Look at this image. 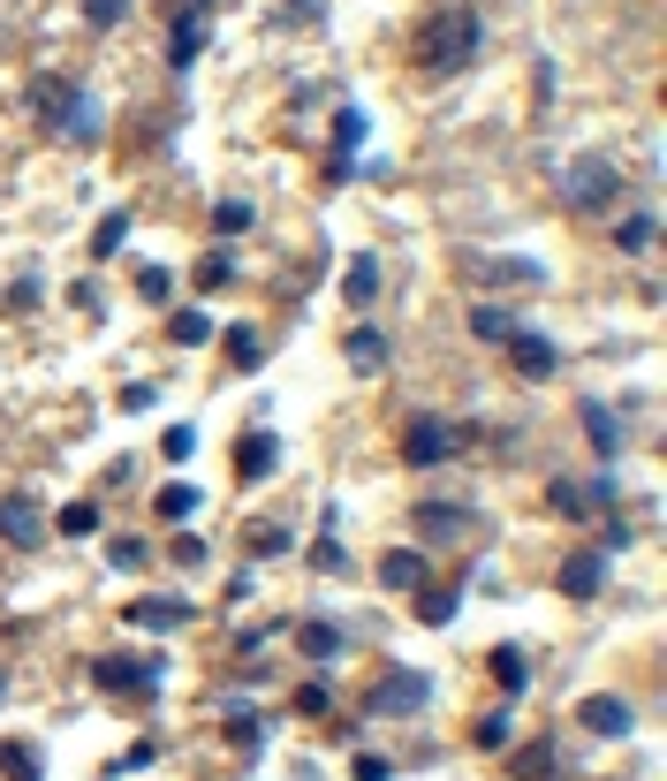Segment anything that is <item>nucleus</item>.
<instances>
[{
    "label": "nucleus",
    "mask_w": 667,
    "mask_h": 781,
    "mask_svg": "<svg viewBox=\"0 0 667 781\" xmlns=\"http://www.w3.org/2000/svg\"><path fill=\"white\" fill-rule=\"evenodd\" d=\"M478 46H486L478 8H448V15H433L425 38H417V53H425L433 69H463V61H478Z\"/></svg>",
    "instance_id": "f257e3e1"
},
{
    "label": "nucleus",
    "mask_w": 667,
    "mask_h": 781,
    "mask_svg": "<svg viewBox=\"0 0 667 781\" xmlns=\"http://www.w3.org/2000/svg\"><path fill=\"white\" fill-rule=\"evenodd\" d=\"M615 190H622V167L607 153H577L561 167V197H569V213H599V205H615Z\"/></svg>",
    "instance_id": "f03ea898"
},
{
    "label": "nucleus",
    "mask_w": 667,
    "mask_h": 781,
    "mask_svg": "<svg viewBox=\"0 0 667 781\" xmlns=\"http://www.w3.org/2000/svg\"><path fill=\"white\" fill-rule=\"evenodd\" d=\"M615 501H622L615 478H592V485H584V478H554V485H546V508L569 516V524H584V516H615Z\"/></svg>",
    "instance_id": "7ed1b4c3"
},
{
    "label": "nucleus",
    "mask_w": 667,
    "mask_h": 781,
    "mask_svg": "<svg viewBox=\"0 0 667 781\" xmlns=\"http://www.w3.org/2000/svg\"><path fill=\"white\" fill-rule=\"evenodd\" d=\"M425 698H433V675H425V668H387V675L372 683V698H364V706H372V713H395V721H410Z\"/></svg>",
    "instance_id": "20e7f679"
},
{
    "label": "nucleus",
    "mask_w": 667,
    "mask_h": 781,
    "mask_svg": "<svg viewBox=\"0 0 667 781\" xmlns=\"http://www.w3.org/2000/svg\"><path fill=\"white\" fill-rule=\"evenodd\" d=\"M456 448H463V433L440 425V418H410V425H402V464H410V470L456 464Z\"/></svg>",
    "instance_id": "39448f33"
},
{
    "label": "nucleus",
    "mask_w": 667,
    "mask_h": 781,
    "mask_svg": "<svg viewBox=\"0 0 667 781\" xmlns=\"http://www.w3.org/2000/svg\"><path fill=\"white\" fill-rule=\"evenodd\" d=\"M92 683H99V690H145V698H153V690L167 683V660H130V652H107V660L92 668Z\"/></svg>",
    "instance_id": "423d86ee"
},
{
    "label": "nucleus",
    "mask_w": 667,
    "mask_h": 781,
    "mask_svg": "<svg viewBox=\"0 0 667 781\" xmlns=\"http://www.w3.org/2000/svg\"><path fill=\"white\" fill-rule=\"evenodd\" d=\"M46 531H53V524H46V508H38L31 493H0V539H8V546L31 554V546H46Z\"/></svg>",
    "instance_id": "0eeeda50"
},
{
    "label": "nucleus",
    "mask_w": 667,
    "mask_h": 781,
    "mask_svg": "<svg viewBox=\"0 0 667 781\" xmlns=\"http://www.w3.org/2000/svg\"><path fill=\"white\" fill-rule=\"evenodd\" d=\"M500 349L516 357V372H523V380H554V364H561V349H554V334H538V326H516V334H508Z\"/></svg>",
    "instance_id": "6e6552de"
},
{
    "label": "nucleus",
    "mask_w": 667,
    "mask_h": 781,
    "mask_svg": "<svg viewBox=\"0 0 667 781\" xmlns=\"http://www.w3.org/2000/svg\"><path fill=\"white\" fill-rule=\"evenodd\" d=\"M205 23H213V0H190V8L174 15V38H167V69H190V61L205 53V38H213Z\"/></svg>",
    "instance_id": "1a4fd4ad"
},
{
    "label": "nucleus",
    "mask_w": 667,
    "mask_h": 781,
    "mask_svg": "<svg viewBox=\"0 0 667 781\" xmlns=\"http://www.w3.org/2000/svg\"><path fill=\"white\" fill-rule=\"evenodd\" d=\"M274 470H281V433H266V425H258V433H243V441H235V478H243V485H266Z\"/></svg>",
    "instance_id": "9d476101"
},
{
    "label": "nucleus",
    "mask_w": 667,
    "mask_h": 781,
    "mask_svg": "<svg viewBox=\"0 0 667 781\" xmlns=\"http://www.w3.org/2000/svg\"><path fill=\"white\" fill-rule=\"evenodd\" d=\"M130 629H153V637L190 629V600H174V592H145V600H130Z\"/></svg>",
    "instance_id": "9b49d317"
},
{
    "label": "nucleus",
    "mask_w": 667,
    "mask_h": 781,
    "mask_svg": "<svg viewBox=\"0 0 667 781\" xmlns=\"http://www.w3.org/2000/svg\"><path fill=\"white\" fill-rule=\"evenodd\" d=\"M599 585H607V546H577L561 562V592L569 600H599Z\"/></svg>",
    "instance_id": "f8f14e48"
},
{
    "label": "nucleus",
    "mask_w": 667,
    "mask_h": 781,
    "mask_svg": "<svg viewBox=\"0 0 667 781\" xmlns=\"http://www.w3.org/2000/svg\"><path fill=\"white\" fill-rule=\"evenodd\" d=\"M417 531H425L433 546H456V539H471V508H456V501H425V508H417Z\"/></svg>",
    "instance_id": "ddd939ff"
},
{
    "label": "nucleus",
    "mask_w": 667,
    "mask_h": 781,
    "mask_svg": "<svg viewBox=\"0 0 667 781\" xmlns=\"http://www.w3.org/2000/svg\"><path fill=\"white\" fill-rule=\"evenodd\" d=\"M425 577H433V562H425L417 546H387V554H379V585H387V592H417Z\"/></svg>",
    "instance_id": "4468645a"
},
{
    "label": "nucleus",
    "mask_w": 667,
    "mask_h": 781,
    "mask_svg": "<svg viewBox=\"0 0 667 781\" xmlns=\"http://www.w3.org/2000/svg\"><path fill=\"white\" fill-rule=\"evenodd\" d=\"M69 99H76V84H61V76H38V84H31V115H38L46 130L69 122Z\"/></svg>",
    "instance_id": "2eb2a0df"
},
{
    "label": "nucleus",
    "mask_w": 667,
    "mask_h": 781,
    "mask_svg": "<svg viewBox=\"0 0 667 781\" xmlns=\"http://www.w3.org/2000/svg\"><path fill=\"white\" fill-rule=\"evenodd\" d=\"M577 721H584L592 736H630V706H622V698H607V690H599V698H584V706H577Z\"/></svg>",
    "instance_id": "dca6fc26"
},
{
    "label": "nucleus",
    "mask_w": 667,
    "mask_h": 781,
    "mask_svg": "<svg viewBox=\"0 0 667 781\" xmlns=\"http://www.w3.org/2000/svg\"><path fill=\"white\" fill-rule=\"evenodd\" d=\"M341 297H349L356 312L379 297V259H372V251H356V259H349V274H341Z\"/></svg>",
    "instance_id": "f3484780"
},
{
    "label": "nucleus",
    "mask_w": 667,
    "mask_h": 781,
    "mask_svg": "<svg viewBox=\"0 0 667 781\" xmlns=\"http://www.w3.org/2000/svg\"><path fill=\"white\" fill-rule=\"evenodd\" d=\"M341 357H349L356 372H379V364H387V334H379V326H349Z\"/></svg>",
    "instance_id": "a211bd4d"
},
{
    "label": "nucleus",
    "mask_w": 667,
    "mask_h": 781,
    "mask_svg": "<svg viewBox=\"0 0 667 781\" xmlns=\"http://www.w3.org/2000/svg\"><path fill=\"white\" fill-rule=\"evenodd\" d=\"M296 645H304V660H341V645H349V637L312 615V623H296Z\"/></svg>",
    "instance_id": "6ab92c4d"
},
{
    "label": "nucleus",
    "mask_w": 667,
    "mask_h": 781,
    "mask_svg": "<svg viewBox=\"0 0 667 781\" xmlns=\"http://www.w3.org/2000/svg\"><path fill=\"white\" fill-rule=\"evenodd\" d=\"M167 341H174V349H205V341H213V319L197 312V304H182V312L167 319Z\"/></svg>",
    "instance_id": "aec40b11"
},
{
    "label": "nucleus",
    "mask_w": 667,
    "mask_h": 781,
    "mask_svg": "<svg viewBox=\"0 0 667 781\" xmlns=\"http://www.w3.org/2000/svg\"><path fill=\"white\" fill-rule=\"evenodd\" d=\"M61 130H69L76 145H99V99H92L84 84H76V99H69V122H61Z\"/></svg>",
    "instance_id": "412c9836"
},
{
    "label": "nucleus",
    "mask_w": 667,
    "mask_h": 781,
    "mask_svg": "<svg viewBox=\"0 0 667 781\" xmlns=\"http://www.w3.org/2000/svg\"><path fill=\"white\" fill-rule=\"evenodd\" d=\"M584 433H592V448H599V456H622V425H615V410H607V402H584Z\"/></svg>",
    "instance_id": "4be33fe9"
},
{
    "label": "nucleus",
    "mask_w": 667,
    "mask_h": 781,
    "mask_svg": "<svg viewBox=\"0 0 667 781\" xmlns=\"http://www.w3.org/2000/svg\"><path fill=\"white\" fill-rule=\"evenodd\" d=\"M456 608H463V592H456V585H417V623H425V629L448 623Z\"/></svg>",
    "instance_id": "5701e85b"
},
{
    "label": "nucleus",
    "mask_w": 667,
    "mask_h": 781,
    "mask_svg": "<svg viewBox=\"0 0 667 781\" xmlns=\"http://www.w3.org/2000/svg\"><path fill=\"white\" fill-rule=\"evenodd\" d=\"M0 774H8V781H46L38 744H0Z\"/></svg>",
    "instance_id": "b1692460"
},
{
    "label": "nucleus",
    "mask_w": 667,
    "mask_h": 781,
    "mask_svg": "<svg viewBox=\"0 0 667 781\" xmlns=\"http://www.w3.org/2000/svg\"><path fill=\"white\" fill-rule=\"evenodd\" d=\"M356 145H364V107H341V115H333V159H341V167H356Z\"/></svg>",
    "instance_id": "393cba45"
},
{
    "label": "nucleus",
    "mask_w": 667,
    "mask_h": 781,
    "mask_svg": "<svg viewBox=\"0 0 667 781\" xmlns=\"http://www.w3.org/2000/svg\"><path fill=\"white\" fill-rule=\"evenodd\" d=\"M53 531H69V539H92V531H99V501H69V508H53Z\"/></svg>",
    "instance_id": "a878e982"
},
{
    "label": "nucleus",
    "mask_w": 667,
    "mask_h": 781,
    "mask_svg": "<svg viewBox=\"0 0 667 781\" xmlns=\"http://www.w3.org/2000/svg\"><path fill=\"white\" fill-rule=\"evenodd\" d=\"M145 767H160V744H153V736H137V744H130V752H122V759H107V774H114V781L145 774Z\"/></svg>",
    "instance_id": "bb28decb"
},
{
    "label": "nucleus",
    "mask_w": 667,
    "mask_h": 781,
    "mask_svg": "<svg viewBox=\"0 0 667 781\" xmlns=\"http://www.w3.org/2000/svg\"><path fill=\"white\" fill-rule=\"evenodd\" d=\"M153 508H160L167 524H190V516H197V485H182V478H174V485H160V501H153Z\"/></svg>",
    "instance_id": "cd10ccee"
},
{
    "label": "nucleus",
    "mask_w": 667,
    "mask_h": 781,
    "mask_svg": "<svg viewBox=\"0 0 667 781\" xmlns=\"http://www.w3.org/2000/svg\"><path fill=\"white\" fill-rule=\"evenodd\" d=\"M516 774L523 781H561V752H554V744H531V752L516 759Z\"/></svg>",
    "instance_id": "c85d7f7f"
},
{
    "label": "nucleus",
    "mask_w": 667,
    "mask_h": 781,
    "mask_svg": "<svg viewBox=\"0 0 667 781\" xmlns=\"http://www.w3.org/2000/svg\"><path fill=\"white\" fill-rule=\"evenodd\" d=\"M122 243H130V213H107V220L92 228V259H114Z\"/></svg>",
    "instance_id": "c756f323"
},
{
    "label": "nucleus",
    "mask_w": 667,
    "mask_h": 781,
    "mask_svg": "<svg viewBox=\"0 0 667 781\" xmlns=\"http://www.w3.org/2000/svg\"><path fill=\"white\" fill-rule=\"evenodd\" d=\"M228 357H235L243 372H258V364H266V341H258V326H228Z\"/></svg>",
    "instance_id": "7c9ffc66"
},
{
    "label": "nucleus",
    "mask_w": 667,
    "mask_h": 781,
    "mask_svg": "<svg viewBox=\"0 0 667 781\" xmlns=\"http://www.w3.org/2000/svg\"><path fill=\"white\" fill-rule=\"evenodd\" d=\"M471 334H478V341H508V334H516V319L500 312V304H471Z\"/></svg>",
    "instance_id": "2f4dec72"
},
{
    "label": "nucleus",
    "mask_w": 667,
    "mask_h": 781,
    "mask_svg": "<svg viewBox=\"0 0 667 781\" xmlns=\"http://www.w3.org/2000/svg\"><path fill=\"white\" fill-rule=\"evenodd\" d=\"M494 675H500V690H508V698H523V683H531V668H523V652H516V645H500V652H494Z\"/></svg>",
    "instance_id": "473e14b6"
},
{
    "label": "nucleus",
    "mask_w": 667,
    "mask_h": 781,
    "mask_svg": "<svg viewBox=\"0 0 667 781\" xmlns=\"http://www.w3.org/2000/svg\"><path fill=\"white\" fill-rule=\"evenodd\" d=\"M213 228H220V243H235V236L251 228V205H243V197H220V205H213Z\"/></svg>",
    "instance_id": "72a5a7b5"
},
{
    "label": "nucleus",
    "mask_w": 667,
    "mask_h": 781,
    "mask_svg": "<svg viewBox=\"0 0 667 781\" xmlns=\"http://www.w3.org/2000/svg\"><path fill=\"white\" fill-rule=\"evenodd\" d=\"M228 281H235V259H228V251H205V259H197V289L213 297V289H228Z\"/></svg>",
    "instance_id": "f704fd0d"
},
{
    "label": "nucleus",
    "mask_w": 667,
    "mask_h": 781,
    "mask_svg": "<svg viewBox=\"0 0 667 781\" xmlns=\"http://www.w3.org/2000/svg\"><path fill=\"white\" fill-rule=\"evenodd\" d=\"M653 236H660V220H653V213H630V220L615 228V243H622V251H645Z\"/></svg>",
    "instance_id": "c9c22d12"
},
{
    "label": "nucleus",
    "mask_w": 667,
    "mask_h": 781,
    "mask_svg": "<svg viewBox=\"0 0 667 781\" xmlns=\"http://www.w3.org/2000/svg\"><path fill=\"white\" fill-rule=\"evenodd\" d=\"M107 562H114V569H145V562H153V546L122 531V539H107Z\"/></svg>",
    "instance_id": "e433bc0d"
},
{
    "label": "nucleus",
    "mask_w": 667,
    "mask_h": 781,
    "mask_svg": "<svg viewBox=\"0 0 667 781\" xmlns=\"http://www.w3.org/2000/svg\"><path fill=\"white\" fill-rule=\"evenodd\" d=\"M228 744H235V752H258V744H266V721H258V713H228Z\"/></svg>",
    "instance_id": "4c0bfd02"
},
{
    "label": "nucleus",
    "mask_w": 667,
    "mask_h": 781,
    "mask_svg": "<svg viewBox=\"0 0 667 781\" xmlns=\"http://www.w3.org/2000/svg\"><path fill=\"white\" fill-rule=\"evenodd\" d=\"M494 281H508V289H538L546 274H538V259H500V266H494Z\"/></svg>",
    "instance_id": "58836bf2"
},
{
    "label": "nucleus",
    "mask_w": 667,
    "mask_h": 781,
    "mask_svg": "<svg viewBox=\"0 0 667 781\" xmlns=\"http://www.w3.org/2000/svg\"><path fill=\"white\" fill-rule=\"evenodd\" d=\"M160 456H167V464H190V456H197V425H167Z\"/></svg>",
    "instance_id": "ea45409f"
},
{
    "label": "nucleus",
    "mask_w": 667,
    "mask_h": 781,
    "mask_svg": "<svg viewBox=\"0 0 667 781\" xmlns=\"http://www.w3.org/2000/svg\"><path fill=\"white\" fill-rule=\"evenodd\" d=\"M137 297H145V304H167V297H174V274H167V266H137Z\"/></svg>",
    "instance_id": "a19ab883"
},
{
    "label": "nucleus",
    "mask_w": 667,
    "mask_h": 781,
    "mask_svg": "<svg viewBox=\"0 0 667 781\" xmlns=\"http://www.w3.org/2000/svg\"><path fill=\"white\" fill-rule=\"evenodd\" d=\"M167 562H174V569H205V539H197V531H174Z\"/></svg>",
    "instance_id": "79ce46f5"
},
{
    "label": "nucleus",
    "mask_w": 667,
    "mask_h": 781,
    "mask_svg": "<svg viewBox=\"0 0 667 781\" xmlns=\"http://www.w3.org/2000/svg\"><path fill=\"white\" fill-rule=\"evenodd\" d=\"M130 8H137V0H84V23H92V31H114Z\"/></svg>",
    "instance_id": "37998d69"
},
{
    "label": "nucleus",
    "mask_w": 667,
    "mask_h": 781,
    "mask_svg": "<svg viewBox=\"0 0 667 781\" xmlns=\"http://www.w3.org/2000/svg\"><path fill=\"white\" fill-rule=\"evenodd\" d=\"M327 706H333V683H327V675H312V683L296 690V713H327Z\"/></svg>",
    "instance_id": "c03bdc74"
},
{
    "label": "nucleus",
    "mask_w": 667,
    "mask_h": 781,
    "mask_svg": "<svg viewBox=\"0 0 667 781\" xmlns=\"http://www.w3.org/2000/svg\"><path fill=\"white\" fill-rule=\"evenodd\" d=\"M508 736H516L508 713H486V721H478V744H486V752H508Z\"/></svg>",
    "instance_id": "a18cd8bd"
},
{
    "label": "nucleus",
    "mask_w": 667,
    "mask_h": 781,
    "mask_svg": "<svg viewBox=\"0 0 667 781\" xmlns=\"http://www.w3.org/2000/svg\"><path fill=\"white\" fill-rule=\"evenodd\" d=\"M251 554H258V562H266V554H289V524H266V531L251 539Z\"/></svg>",
    "instance_id": "49530a36"
},
{
    "label": "nucleus",
    "mask_w": 667,
    "mask_h": 781,
    "mask_svg": "<svg viewBox=\"0 0 667 781\" xmlns=\"http://www.w3.org/2000/svg\"><path fill=\"white\" fill-rule=\"evenodd\" d=\"M349 774H356V781H387V774H395V759H379V752H364V759H349Z\"/></svg>",
    "instance_id": "de8ad7c7"
},
{
    "label": "nucleus",
    "mask_w": 667,
    "mask_h": 781,
    "mask_svg": "<svg viewBox=\"0 0 667 781\" xmlns=\"http://www.w3.org/2000/svg\"><path fill=\"white\" fill-rule=\"evenodd\" d=\"M153 402H160V387H145V380H137V387H122V410H137V418H145Z\"/></svg>",
    "instance_id": "09e8293b"
}]
</instances>
